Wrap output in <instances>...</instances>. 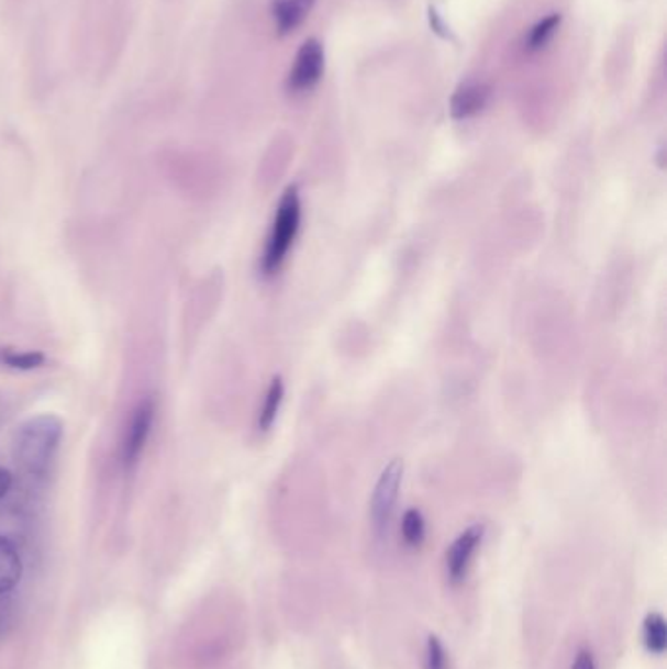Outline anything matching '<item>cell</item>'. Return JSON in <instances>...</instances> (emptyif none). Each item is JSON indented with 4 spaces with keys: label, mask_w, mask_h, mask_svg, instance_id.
I'll use <instances>...</instances> for the list:
<instances>
[{
    "label": "cell",
    "mask_w": 667,
    "mask_h": 669,
    "mask_svg": "<svg viewBox=\"0 0 667 669\" xmlns=\"http://www.w3.org/2000/svg\"><path fill=\"white\" fill-rule=\"evenodd\" d=\"M10 609H12V605H10L7 593H0V633H2L4 626L9 625Z\"/></svg>",
    "instance_id": "obj_17"
},
{
    "label": "cell",
    "mask_w": 667,
    "mask_h": 669,
    "mask_svg": "<svg viewBox=\"0 0 667 669\" xmlns=\"http://www.w3.org/2000/svg\"><path fill=\"white\" fill-rule=\"evenodd\" d=\"M483 535H486L483 525H480V523L471 525L464 533H460L451 548L446 550V576L454 586L466 578L471 558H474L476 550L480 548Z\"/></svg>",
    "instance_id": "obj_5"
},
{
    "label": "cell",
    "mask_w": 667,
    "mask_h": 669,
    "mask_svg": "<svg viewBox=\"0 0 667 669\" xmlns=\"http://www.w3.org/2000/svg\"><path fill=\"white\" fill-rule=\"evenodd\" d=\"M642 638L644 646L649 654L662 656L667 648V626L666 618L659 613H649L644 618V628H642Z\"/></svg>",
    "instance_id": "obj_10"
},
{
    "label": "cell",
    "mask_w": 667,
    "mask_h": 669,
    "mask_svg": "<svg viewBox=\"0 0 667 669\" xmlns=\"http://www.w3.org/2000/svg\"><path fill=\"white\" fill-rule=\"evenodd\" d=\"M560 24V14H551L548 19L541 20V22H538V24L531 30L529 37H526V49H531V52H538V49L546 47V44L551 42L554 34L558 32Z\"/></svg>",
    "instance_id": "obj_13"
},
{
    "label": "cell",
    "mask_w": 667,
    "mask_h": 669,
    "mask_svg": "<svg viewBox=\"0 0 667 669\" xmlns=\"http://www.w3.org/2000/svg\"><path fill=\"white\" fill-rule=\"evenodd\" d=\"M401 535H403V540L408 546L415 548V546L423 545L425 535H427V525H425V519H423V513L419 509H408L403 513Z\"/></svg>",
    "instance_id": "obj_12"
},
{
    "label": "cell",
    "mask_w": 667,
    "mask_h": 669,
    "mask_svg": "<svg viewBox=\"0 0 667 669\" xmlns=\"http://www.w3.org/2000/svg\"><path fill=\"white\" fill-rule=\"evenodd\" d=\"M153 417H155L153 400H145L134 411V417L130 421V427H127L124 438V465L127 468L140 460L145 443L152 433Z\"/></svg>",
    "instance_id": "obj_6"
},
{
    "label": "cell",
    "mask_w": 667,
    "mask_h": 669,
    "mask_svg": "<svg viewBox=\"0 0 667 669\" xmlns=\"http://www.w3.org/2000/svg\"><path fill=\"white\" fill-rule=\"evenodd\" d=\"M401 480H403V465L400 460H392L383 468L378 482L374 486L370 517L378 535H382L392 519L393 509L400 498Z\"/></svg>",
    "instance_id": "obj_3"
},
{
    "label": "cell",
    "mask_w": 667,
    "mask_h": 669,
    "mask_svg": "<svg viewBox=\"0 0 667 669\" xmlns=\"http://www.w3.org/2000/svg\"><path fill=\"white\" fill-rule=\"evenodd\" d=\"M63 437V423L55 415H37L16 433V460L27 472L44 473Z\"/></svg>",
    "instance_id": "obj_1"
},
{
    "label": "cell",
    "mask_w": 667,
    "mask_h": 669,
    "mask_svg": "<svg viewBox=\"0 0 667 669\" xmlns=\"http://www.w3.org/2000/svg\"><path fill=\"white\" fill-rule=\"evenodd\" d=\"M491 89L486 82L468 81L454 90L451 99V116L454 120H468L478 116L488 107Z\"/></svg>",
    "instance_id": "obj_7"
},
{
    "label": "cell",
    "mask_w": 667,
    "mask_h": 669,
    "mask_svg": "<svg viewBox=\"0 0 667 669\" xmlns=\"http://www.w3.org/2000/svg\"><path fill=\"white\" fill-rule=\"evenodd\" d=\"M425 669H448V658L441 638L431 634L427 638V651H425Z\"/></svg>",
    "instance_id": "obj_15"
},
{
    "label": "cell",
    "mask_w": 667,
    "mask_h": 669,
    "mask_svg": "<svg viewBox=\"0 0 667 669\" xmlns=\"http://www.w3.org/2000/svg\"><path fill=\"white\" fill-rule=\"evenodd\" d=\"M325 69V54L318 40H305L296 54L294 67L288 77V89L294 94H302L312 90L323 77Z\"/></svg>",
    "instance_id": "obj_4"
},
{
    "label": "cell",
    "mask_w": 667,
    "mask_h": 669,
    "mask_svg": "<svg viewBox=\"0 0 667 669\" xmlns=\"http://www.w3.org/2000/svg\"><path fill=\"white\" fill-rule=\"evenodd\" d=\"M300 225H302L300 190L290 187L286 190L285 197L280 198L273 230L268 235L267 247H265L263 260H260V270L265 277H273L285 265L288 253L294 247Z\"/></svg>",
    "instance_id": "obj_2"
},
{
    "label": "cell",
    "mask_w": 667,
    "mask_h": 669,
    "mask_svg": "<svg viewBox=\"0 0 667 669\" xmlns=\"http://www.w3.org/2000/svg\"><path fill=\"white\" fill-rule=\"evenodd\" d=\"M571 669H597L596 660H593V654L586 650V648H581V650L576 654V660H574V666H571Z\"/></svg>",
    "instance_id": "obj_16"
},
{
    "label": "cell",
    "mask_w": 667,
    "mask_h": 669,
    "mask_svg": "<svg viewBox=\"0 0 667 669\" xmlns=\"http://www.w3.org/2000/svg\"><path fill=\"white\" fill-rule=\"evenodd\" d=\"M0 360L10 368H19V370H32L37 366L44 365V355L37 350H27V353H16V350H7L0 355Z\"/></svg>",
    "instance_id": "obj_14"
},
{
    "label": "cell",
    "mask_w": 667,
    "mask_h": 669,
    "mask_svg": "<svg viewBox=\"0 0 667 669\" xmlns=\"http://www.w3.org/2000/svg\"><path fill=\"white\" fill-rule=\"evenodd\" d=\"M315 0H273L270 12L275 20L276 30L280 36L294 32L296 27L308 19Z\"/></svg>",
    "instance_id": "obj_8"
},
{
    "label": "cell",
    "mask_w": 667,
    "mask_h": 669,
    "mask_svg": "<svg viewBox=\"0 0 667 669\" xmlns=\"http://www.w3.org/2000/svg\"><path fill=\"white\" fill-rule=\"evenodd\" d=\"M282 402H285V382H282L280 376H276L275 380L268 386L267 398H265V403H263L260 413H258V428L260 431H268L275 425Z\"/></svg>",
    "instance_id": "obj_11"
},
{
    "label": "cell",
    "mask_w": 667,
    "mask_h": 669,
    "mask_svg": "<svg viewBox=\"0 0 667 669\" xmlns=\"http://www.w3.org/2000/svg\"><path fill=\"white\" fill-rule=\"evenodd\" d=\"M22 578V560L9 538L0 536V593H9Z\"/></svg>",
    "instance_id": "obj_9"
},
{
    "label": "cell",
    "mask_w": 667,
    "mask_h": 669,
    "mask_svg": "<svg viewBox=\"0 0 667 669\" xmlns=\"http://www.w3.org/2000/svg\"><path fill=\"white\" fill-rule=\"evenodd\" d=\"M10 486H12V476L9 470L0 468V498H4L9 493Z\"/></svg>",
    "instance_id": "obj_18"
}]
</instances>
